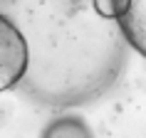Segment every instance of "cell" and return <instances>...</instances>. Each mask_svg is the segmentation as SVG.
<instances>
[{
	"label": "cell",
	"instance_id": "cell-1",
	"mask_svg": "<svg viewBox=\"0 0 146 138\" xmlns=\"http://www.w3.org/2000/svg\"><path fill=\"white\" fill-rule=\"evenodd\" d=\"M30 52L23 32L8 15L0 12V91L17 86L27 74Z\"/></svg>",
	"mask_w": 146,
	"mask_h": 138
},
{
	"label": "cell",
	"instance_id": "cell-3",
	"mask_svg": "<svg viewBox=\"0 0 146 138\" xmlns=\"http://www.w3.org/2000/svg\"><path fill=\"white\" fill-rule=\"evenodd\" d=\"M42 138H94L89 126L79 116H60L52 123H47Z\"/></svg>",
	"mask_w": 146,
	"mask_h": 138
},
{
	"label": "cell",
	"instance_id": "cell-2",
	"mask_svg": "<svg viewBox=\"0 0 146 138\" xmlns=\"http://www.w3.org/2000/svg\"><path fill=\"white\" fill-rule=\"evenodd\" d=\"M102 17L114 20L131 49L146 57V0H94Z\"/></svg>",
	"mask_w": 146,
	"mask_h": 138
}]
</instances>
